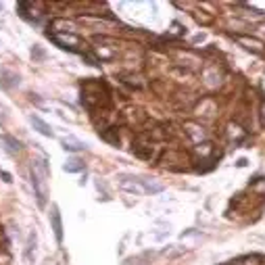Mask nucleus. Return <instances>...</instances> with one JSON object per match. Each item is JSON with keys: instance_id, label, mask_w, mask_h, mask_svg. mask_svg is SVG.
<instances>
[{"instance_id": "obj_1", "label": "nucleus", "mask_w": 265, "mask_h": 265, "mask_svg": "<svg viewBox=\"0 0 265 265\" xmlns=\"http://www.w3.org/2000/svg\"><path fill=\"white\" fill-rule=\"evenodd\" d=\"M48 178H50V169L46 159H34L32 161V186L38 198V205L44 207L46 205V196H48Z\"/></svg>"}, {"instance_id": "obj_5", "label": "nucleus", "mask_w": 265, "mask_h": 265, "mask_svg": "<svg viewBox=\"0 0 265 265\" xmlns=\"http://www.w3.org/2000/svg\"><path fill=\"white\" fill-rule=\"evenodd\" d=\"M61 144H63L65 150H69V152H77V150H86V148H88L86 142H82V140H77V138H73V136L61 138Z\"/></svg>"}, {"instance_id": "obj_7", "label": "nucleus", "mask_w": 265, "mask_h": 265, "mask_svg": "<svg viewBox=\"0 0 265 265\" xmlns=\"http://www.w3.org/2000/svg\"><path fill=\"white\" fill-rule=\"evenodd\" d=\"M63 169L67 173H80V171H84V161L77 159V157H71V159H67V163L63 165Z\"/></svg>"}, {"instance_id": "obj_3", "label": "nucleus", "mask_w": 265, "mask_h": 265, "mask_svg": "<svg viewBox=\"0 0 265 265\" xmlns=\"http://www.w3.org/2000/svg\"><path fill=\"white\" fill-rule=\"evenodd\" d=\"M50 224H52L57 242H61V240H63V224H61V213H59V207H57V205L50 207Z\"/></svg>"}, {"instance_id": "obj_9", "label": "nucleus", "mask_w": 265, "mask_h": 265, "mask_svg": "<svg viewBox=\"0 0 265 265\" xmlns=\"http://www.w3.org/2000/svg\"><path fill=\"white\" fill-rule=\"evenodd\" d=\"M3 142H5V144H9L7 148H9L11 152H19V150H21V142H19V140H15V138H11V136H3Z\"/></svg>"}, {"instance_id": "obj_4", "label": "nucleus", "mask_w": 265, "mask_h": 265, "mask_svg": "<svg viewBox=\"0 0 265 265\" xmlns=\"http://www.w3.org/2000/svg\"><path fill=\"white\" fill-rule=\"evenodd\" d=\"M30 121H32V125L40 131V134L42 136H46V138H55V131H52V127L46 123V121H44L42 117H38V115H32L30 117Z\"/></svg>"}, {"instance_id": "obj_2", "label": "nucleus", "mask_w": 265, "mask_h": 265, "mask_svg": "<svg viewBox=\"0 0 265 265\" xmlns=\"http://www.w3.org/2000/svg\"><path fill=\"white\" fill-rule=\"evenodd\" d=\"M61 48L65 50H71V52H86V44L75 36V34H52L50 36Z\"/></svg>"}, {"instance_id": "obj_6", "label": "nucleus", "mask_w": 265, "mask_h": 265, "mask_svg": "<svg viewBox=\"0 0 265 265\" xmlns=\"http://www.w3.org/2000/svg\"><path fill=\"white\" fill-rule=\"evenodd\" d=\"M138 182H140V186H142V192H148V194H157V192L163 190V184L154 182V180H148V178H142V180H138Z\"/></svg>"}, {"instance_id": "obj_10", "label": "nucleus", "mask_w": 265, "mask_h": 265, "mask_svg": "<svg viewBox=\"0 0 265 265\" xmlns=\"http://www.w3.org/2000/svg\"><path fill=\"white\" fill-rule=\"evenodd\" d=\"M242 44H251V46L249 48H253L255 52H259L261 50V42H257V40H247V38H238Z\"/></svg>"}, {"instance_id": "obj_8", "label": "nucleus", "mask_w": 265, "mask_h": 265, "mask_svg": "<svg viewBox=\"0 0 265 265\" xmlns=\"http://www.w3.org/2000/svg\"><path fill=\"white\" fill-rule=\"evenodd\" d=\"M36 242H38V236H36V232H32L30 240H28V247H25V261H30V263L36 257Z\"/></svg>"}]
</instances>
